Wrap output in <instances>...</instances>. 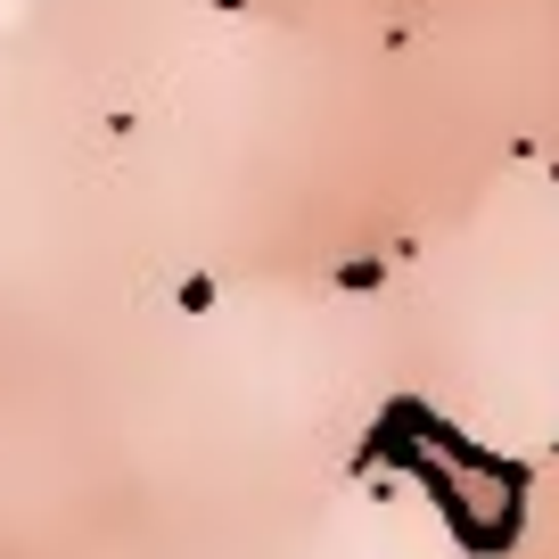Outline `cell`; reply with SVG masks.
Here are the masks:
<instances>
[{"label": "cell", "instance_id": "cell-1", "mask_svg": "<svg viewBox=\"0 0 559 559\" xmlns=\"http://www.w3.org/2000/svg\"><path fill=\"white\" fill-rule=\"evenodd\" d=\"M354 469H395V477H412V486L437 502V519L453 526L461 559H502V551H519V535H526V493H502V502L486 510V502L469 493V477H461L453 461H437L428 444H412L395 419H370V437H362V453H354Z\"/></svg>", "mask_w": 559, "mask_h": 559}, {"label": "cell", "instance_id": "cell-2", "mask_svg": "<svg viewBox=\"0 0 559 559\" xmlns=\"http://www.w3.org/2000/svg\"><path fill=\"white\" fill-rule=\"evenodd\" d=\"M379 419H395L403 437L428 444L437 461H453L461 477H493V493H526V486H535V461H510V453H493L486 437H461V428H453V419H444L428 395H386Z\"/></svg>", "mask_w": 559, "mask_h": 559}, {"label": "cell", "instance_id": "cell-3", "mask_svg": "<svg viewBox=\"0 0 559 559\" xmlns=\"http://www.w3.org/2000/svg\"><path fill=\"white\" fill-rule=\"evenodd\" d=\"M330 288H346V297H379V288H386V255H346L330 272Z\"/></svg>", "mask_w": 559, "mask_h": 559}, {"label": "cell", "instance_id": "cell-4", "mask_svg": "<svg viewBox=\"0 0 559 559\" xmlns=\"http://www.w3.org/2000/svg\"><path fill=\"white\" fill-rule=\"evenodd\" d=\"M174 305H181V313H214V305H223V280H214V272H190V280L174 288Z\"/></svg>", "mask_w": 559, "mask_h": 559}, {"label": "cell", "instance_id": "cell-5", "mask_svg": "<svg viewBox=\"0 0 559 559\" xmlns=\"http://www.w3.org/2000/svg\"><path fill=\"white\" fill-rule=\"evenodd\" d=\"M206 9H223V17H247V0H206Z\"/></svg>", "mask_w": 559, "mask_h": 559}, {"label": "cell", "instance_id": "cell-6", "mask_svg": "<svg viewBox=\"0 0 559 559\" xmlns=\"http://www.w3.org/2000/svg\"><path fill=\"white\" fill-rule=\"evenodd\" d=\"M551 190H559V157H551Z\"/></svg>", "mask_w": 559, "mask_h": 559}, {"label": "cell", "instance_id": "cell-7", "mask_svg": "<svg viewBox=\"0 0 559 559\" xmlns=\"http://www.w3.org/2000/svg\"><path fill=\"white\" fill-rule=\"evenodd\" d=\"M551 453H559V437H551Z\"/></svg>", "mask_w": 559, "mask_h": 559}]
</instances>
